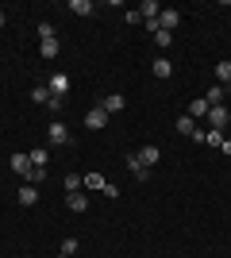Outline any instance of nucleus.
Segmentation results:
<instances>
[{"label":"nucleus","mask_w":231,"mask_h":258,"mask_svg":"<svg viewBox=\"0 0 231 258\" xmlns=\"http://www.w3.org/2000/svg\"><path fill=\"white\" fill-rule=\"evenodd\" d=\"M104 123H108V112H104V108H89V112H85V127L89 131H100V127H104Z\"/></svg>","instance_id":"1"},{"label":"nucleus","mask_w":231,"mask_h":258,"mask_svg":"<svg viewBox=\"0 0 231 258\" xmlns=\"http://www.w3.org/2000/svg\"><path fill=\"white\" fill-rule=\"evenodd\" d=\"M46 139H50V147H62V143H69V127L62 123V119H54L50 131H46Z\"/></svg>","instance_id":"2"},{"label":"nucleus","mask_w":231,"mask_h":258,"mask_svg":"<svg viewBox=\"0 0 231 258\" xmlns=\"http://www.w3.org/2000/svg\"><path fill=\"white\" fill-rule=\"evenodd\" d=\"M177 23H181V12H177V8H162V16H158V31H170V35H174Z\"/></svg>","instance_id":"3"},{"label":"nucleus","mask_w":231,"mask_h":258,"mask_svg":"<svg viewBox=\"0 0 231 258\" xmlns=\"http://www.w3.org/2000/svg\"><path fill=\"white\" fill-rule=\"evenodd\" d=\"M227 119H231V112H227L223 104L208 108V123H212V131H223V127H227Z\"/></svg>","instance_id":"4"},{"label":"nucleus","mask_w":231,"mask_h":258,"mask_svg":"<svg viewBox=\"0 0 231 258\" xmlns=\"http://www.w3.org/2000/svg\"><path fill=\"white\" fill-rule=\"evenodd\" d=\"M8 166H12V170H16V173H20L23 181H27V173H31V154L16 151V154H12V162H8Z\"/></svg>","instance_id":"5"},{"label":"nucleus","mask_w":231,"mask_h":258,"mask_svg":"<svg viewBox=\"0 0 231 258\" xmlns=\"http://www.w3.org/2000/svg\"><path fill=\"white\" fill-rule=\"evenodd\" d=\"M20 205H23V208H31V205H39V185H31V181H23V189H20Z\"/></svg>","instance_id":"6"},{"label":"nucleus","mask_w":231,"mask_h":258,"mask_svg":"<svg viewBox=\"0 0 231 258\" xmlns=\"http://www.w3.org/2000/svg\"><path fill=\"white\" fill-rule=\"evenodd\" d=\"M66 93H69V77L66 74H54V77H50V97H62V100H66Z\"/></svg>","instance_id":"7"},{"label":"nucleus","mask_w":231,"mask_h":258,"mask_svg":"<svg viewBox=\"0 0 231 258\" xmlns=\"http://www.w3.org/2000/svg\"><path fill=\"white\" fill-rule=\"evenodd\" d=\"M127 166H131L135 181H146V177H150V166H143V162H139V154H127Z\"/></svg>","instance_id":"8"},{"label":"nucleus","mask_w":231,"mask_h":258,"mask_svg":"<svg viewBox=\"0 0 231 258\" xmlns=\"http://www.w3.org/2000/svg\"><path fill=\"white\" fill-rule=\"evenodd\" d=\"M150 74L158 77V81H166V77H174V66H170V58H154Z\"/></svg>","instance_id":"9"},{"label":"nucleus","mask_w":231,"mask_h":258,"mask_svg":"<svg viewBox=\"0 0 231 258\" xmlns=\"http://www.w3.org/2000/svg\"><path fill=\"white\" fill-rule=\"evenodd\" d=\"M100 108H104V112L112 116V112H123V108H127V100H123L120 93H112V97H104V100H100Z\"/></svg>","instance_id":"10"},{"label":"nucleus","mask_w":231,"mask_h":258,"mask_svg":"<svg viewBox=\"0 0 231 258\" xmlns=\"http://www.w3.org/2000/svg\"><path fill=\"white\" fill-rule=\"evenodd\" d=\"M139 16H143V20H158V16H162V4H158V0H143V4H139Z\"/></svg>","instance_id":"11"},{"label":"nucleus","mask_w":231,"mask_h":258,"mask_svg":"<svg viewBox=\"0 0 231 258\" xmlns=\"http://www.w3.org/2000/svg\"><path fill=\"white\" fill-rule=\"evenodd\" d=\"M66 205H69V212H85V208H89V197L77 189V193H69V197H66Z\"/></svg>","instance_id":"12"},{"label":"nucleus","mask_w":231,"mask_h":258,"mask_svg":"<svg viewBox=\"0 0 231 258\" xmlns=\"http://www.w3.org/2000/svg\"><path fill=\"white\" fill-rule=\"evenodd\" d=\"M185 116H193V119H200V116H208V100L204 97H197V100H189V112Z\"/></svg>","instance_id":"13"},{"label":"nucleus","mask_w":231,"mask_h":258,"mask_svg":"<svg viewBox=\"0 0 231 258\" xmlns=\"http://www.w3.org/2000/svg\"><path fill=\"white\" fill-rule=\"evenodd\" d=\"M216 81L223 89H231V62H216Z\"/></svg>","instance_id":"14"},{"label":"nucleus","mask_w":231,"mask_h":258,"mask_svg":"<svg viewBox=\"0 0 231 258\" xmlns=\"http://www.w3.org/2000/svg\"><path fill=\"white\" fill-rule=\"evenodd\" d=\"M158 158H162V151H158V147H143V151H139V162H143V166H154Z\"/></svg>","instance_id":"15"},{"label":"nucleus","mask_w":231,"mask_h":258,"mask_svg":"<svg viewBox=\"0 0 231 258\" xmlns=\"http://www.w3.org/2000/svg\"><path fill=\"white\" fill-rule=\"evenodd\" d=\"M31 100H35V104H50V85H35L31 89Z\"/></svg>","instance_id":"16"},{"label":"nucleus","mask_w":231,"mask_h":258,"mask_svg":"<svg viewBox=\"0 0 231 258\" xmlns=\"http://www.w3.org/2000/svg\"><path fill=\"white\" fill-rule=\"evenodd\" d=\"M177 131H181V135H193V131H197V119L193 116H177Z\"/></svg>","instance_id":"17"},{"label":"nucleus","mask_w":231,"mask_h":258,"mask_svg":"<svg viewBox=\"0 0 231 258\" xmlns=\"http://www.w3.org/2000/svg\"><path fill=\"white\" fill-rule=\"evenodd\" d=\"M223 93H227L223 85H212V89H208V97H204V100H208V108H216V104H220V100H223Z\"/></svg>","instance_id":"18"},{"label":"nucleus","mask_w":231,"mask_h":258,"mask_svg":"<svg viewBox=\"0 0 231 258\" xmlns=\"http://www.w3.org/2000/svg\"><path fill=\"white\" fill-rule=\"evenodd\" d=\"M46 162H50L46 147H35V151H31V166H43V170H46Z\"/></svg>","instance_id":"19"},{"label":"nucleus","mask_w":231,"mask_h":258,"mask_svg":"<svg viewBox=\"0 0 231 258\" xmlns=\"http://www.w3.org/2000/svg\"><path fill=\"white\" fill-rule=\"evenodd\" d=\"M69 12H77V16H93V4H89V0H69Z\"/></svg>","instance_id":"20"},{"label":"nucleus","mask_w":231,"mask_h":258,"mask_svg":"<svg viewBox=\"0 0 231 258\" xmlns=\"http://www.w3.org/2000/svg\"><path fill=\"white\" fill-rule=\"evenodd\" d=\"M39 54H43V58H58V39H46V43L39 46Z\"/></svg>","instance_id":"21"},{"label":"nucleus","mask_w":231,"mask_h":258,"mask_svg":"<svg viewBox=\"0 0 231 258\" xmlns=\"http://www.w3.org/2000/svg\"><path fill=\"white\" fill-rule=\"evenodd\" d=\"M104 185H108V181H104V173H89V177H85V189H104Z\"/></svg>","instance_id":"22"},{"label":"nucleus","mask_w":231,"mask_h":258,"mask_svg":"<svg viewBox=\"0 0 231 258\" xmlns=\"http://www.w3.org/2000/svg\"><path fill=\"white\" fill-rule=\"evenodd\" d=\"M77 189H81V173H66V193H77Z\"/></svg>","instance_id":"23"},{"label":"nucleus","mask_w":231,"mask_h":258,"mask_svg":"<svg viewBox=\"0 0 231 258\" xmlns=\"http://www.w3.org/2000/svg\"><path fill=\"white\" fill-rule=\"evenodd\" d=\"M77 247H81V243H77L73 235H66V239H62V254H66V258H69V254H77Z\"/></svg>","instance_id":"24"},{"label":"nucleus","mask_w":231,"mask_h":258,"mask_svg":"<svg viewBox=\"0 0 231 258\" xmlns=\"http://www.w3.org/2000/svg\"><path fill=\"white\" fill-rule=\"evenodd\" d=\"M39 39H54V23H46V20H39Z\"/></svg>","instance_id":"25"},{"label":"nucleus","mask_w":231,"mask_h":258,"mask_svg":"<svg viewBox=\"0 0 231 258\" xmlns=\"http://www.w3.org/2000/svg\"><path fill=\"white\" fill-rule=\"evenodd\" d=\"M204 143H208V147H220V143H223V131H204Z\"/></svg>","instance_id":"26"},{"label":"nucleus","mask_w":231,"mask_h":258,"mask_svg":"<svg viewBox=\"0 0 231 258\" xmlns=\"http://www.w3.org/2000/svg\"><path fill=\"white\" fill-rule=\"evenodd\" d=\"M43 177H46V170H43V166H31V173H27V181H31V185H39Z\"/></svg>","instance_id":"27"},{"label":"nucleus","mask_w":231,"mask_h":258,"mask_svg":"<svg viewBox=\"0 0 231 258\" xmlns=\"http://www.w3.org/2000/svg\"><path fill=\"white\" fill-rule=\"evenodd\" d=\"M154 43H158V46H170V43H174V35H170V31H158V35H154Z\"/></svg>","instance_id":"28"},{"label":"nucleus","mask_w":231,"mask_h":258,"mask_svg":"<svg viewBox=\"0 0 231 258\" xmlns=\"http://www.w3.org/2000/svg\"><path fill=\"white\" fill-rule=\"evenodd\" d=\"M220 151H223V154H231V139H223V143H220Z\"/></svg>","instance_id":"29"},{"label":"nucleus","mask_w":231,"mask_h":258,"mask_svg":"<svg viewBox=\"0 0 231 258\" xmlns=\"http://www.w3.org/2000/svg\"><path fill=\"white\" fill-rule=\"evenodd\" d=\"M0 27H4V12H0Z\"/></svg>","instance_id":"30"},{"label":"nucleus","mask_w":231,"mask_h":258,"mask_svg":"<svg viewBox=\"0 0 231 258\" xmlns=\"http://www.w3.org/2000/svg\"><path fill=\"white\" fill-rule=\"evenodd\" d=\"M58 258H66V254H58Z\"/></svg>","instance_id":"31"}]
</instances>
